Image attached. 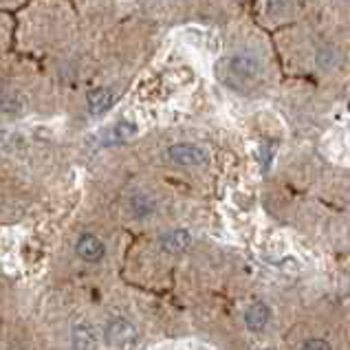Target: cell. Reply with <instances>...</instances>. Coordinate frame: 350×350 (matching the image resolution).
<instances>
[{
    "label": "cell",
    "instance_id": "6da1fadb",
    "mask_svg": "<svg viewBox=\"0 0 350 350\" xmlns=\"http://www.w3.org/2000/svg\"><path fill=\"white\" fill-rule=\"evenodd\" d=\"M262 71H265L262 59L254 53H234L225 57L223 62H218L216 66L218 79L225 82L229 88H236V91L249 88L262 75Z\"/></svg>",
    "mask_w": 350,
    "mask_h": 350
},
{
    "label": "cell",
    "instance_id": "7a4b0ae2",
    "mask_svg": "<svg viewBox=\"0 0 350 350\" xmlns=\"http://www.w3.org/2000/svg\"><path fill=\"white\" fill-rule=\"evenodd\" d=\"M104 339L108 346H115V348H128L137 344L139 339V331L133 322H128L124 317H113L111 322L106 324L104 328Z\"/></svg>",
    "mask_w": 350,
    "mask_h": 350
},
{
    "label": "cell",
    "instance_id": "3957f363",
    "mask_svg": "<svg viewBox=\"0 0 350 350\" xmlns=\"http://www.w3.org/2000/svg\"><path fill=\"white\" fill-rule=\"evenodd\" d=\"M167 157L178 165H203L207 163V152L194 144H174L170 146Z\"/></svg>",
    "mask_w": 350,
    "mask_h": 350
},
{
    "label": "cell",
    "instance_id": "277c9868",
    "mask_svg": "<svg viewBox=\"0 0 350 350\" xmlns=\"http://www.w3.org/2000/svg\"><path fill=\"white\" fill-rule=\"evenodd\" d=\"M75 254L84 260V262H99L106 256V247L104 243L93 234H82L75 243Z\"/></svg>",
    "mask_w": 350,
    "mask_h": 350
},
{
    "label": "cell",
    "instance_id": "5b68a950",
    "mask_svg": "<svg viewBox=\"0 0 350 350\" xmlns=\"http://www.w3.org/2000/svg\"><path fill=\"white\" fill-rule=\"evenodd\" d=\"M99 335L91 324H77L71 331V348L73 350H97Z\"/></svg>",
    "mask_w": 350,
    "mask_h": 350
},
{
    "label": "cell",
    "instance_id": "8992f818",
    "mask_svg": "<svg viewBox=\"0 0 350 350\" xmlns=\"http://www.w3.org/2000/svg\"><path fill=\"white\" fill-rule=\"evenodd\" d=\"M192 245V236L187 229H172L161 238V249L165 254H183Z\"/></svg>",
    "mask_w": 350,
    "mask_h": 350
},
{
    "label": "cell",
    "instance_id": "52a82bcc",
    "mask_svg": "<svg viewBox=\"0 0 350 350\" xmlns=\"http://www.w3.org/2000/svg\"><path fill=\"white\" fill-rule=\"evenodd\" d=\"M269 319H271V311H269V306L265 302H254L252 306L245 311V324L249 331H262V328L269 324Z\"/></svg>",
    "mask_w": 350,
    "mask_h": 350
},
{
    "label": "cell",
    "instance_id": "ba28073f",
    "mask_svg": "<svg viewBox=\"0 0 350 350\" xmlns=\"http://www.w3.org/2000/svg\"><path fill=\"white\" fill-rule=\"evenodd\" d=\"M88 102V111H91V115H104L108 108L113 106V91L111 88H95V91L88 93L86 97Z\"/></svg>",
    "mask_w": 350,
    "mask_h": 350
},
{
    "label": "cell",
    "instance_id": "9c48e42d",
    "mask_svg": "<svg viewBox=\"0 0 350 350\" xmlns=\"http://www.w3.org/2000/svg\"><path fill=\"white\" fill-rule=\"evenodd\" d=\"M135 135H137V124H133V122H119L113 128V133L108 135L106 144H122V142H128V139L135 137Z\"/></svg>",
    "mask_w": 350,
    "mask_h": 350
},
{
    "label": "cell",
    "instance_id": "30bf717a",
    "mask_svg": "<svg viewBox=\"0 0 350 350\" xmlns=\"http://www.w3.org/2000/svg\"><path fill=\"white\" fill-rule=\"evenodd\" d=\"M133 212H135L139 218H144V216H148L150 212H154V203L150 201L148 196H135V198H133Z\"/></svg>",
    "mask_w": 350,
    "mask_h": 350
},
{
    "label": "cell",
    "instance_id": "8fae6325",
    "mask_svg": "<svg viewBox=\"0 0 350 350\" xmlns=\"http://www.w3.org/2000/svg\"><path fill=\"white\" fill-rule=\"evenodd\" d=\"M337 62V57H335V51L331 46H322L317 51V64L319 68H324V71H328V68H333Z\"/></svg>",
    "mask_w": 350,
    "mask_h": 350
},
{
    "label": "cell",
    "instance_id": "7c38bea8",
    "mask_svg": "<svg viewBox=\"0 0 350 350\" xmlns=\"http://www.w3.org/2000/svg\"><path fill=\"white\" fill-rule=\"evenodd\" d=\"M291 9V0H269V16H284Z\"/></svg>",
    "mask_w": 350,
    "mask_h": 350
},
{
    "label": "cell",
    "instance_id": "4fadbf2b",
    "mask_svg": "<svg viewBox=\"0 0 350 350\" xmlns=\"http://www.w3.org/2000/svg\"><path fill=\"white\" fill-rule=\"evenodd\" d=\"M302 350H333V348L324 339H308V342L302 344Z\"/></svg>",
    "mask_w": 350,
    "mask_h": 350
}]
</instances>
